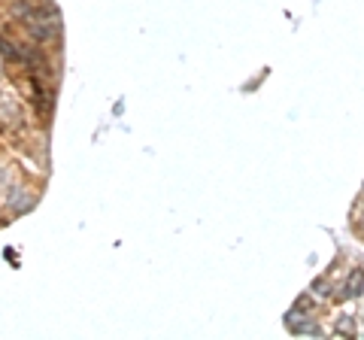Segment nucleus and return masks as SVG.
<instances>
[{
  "label": "nucleus",
  "mask_w": 364,
  "mask_h": 340,
  "mask_svg": "<svg viewBox=\"0 0 364 340\" xmlns=\"http://www.w3.org/2000/svg\"><path fill=\"white\" fill-rule=\"evenodd\" d=\"M361 198H364V188H361Z\"/></svg>",
  "instance_id": "9d476101"
},
{
  "label": "nucleus",
  "mask_w": 364,
  "mask_h": 340,
  "mask_svg": "<svg viewBox=\"0 0 364 340\" xmlns=\"http://www.w3.org/2000/svg\"><path fill=\"white\" fill-rule=\"evenodd\" d=\"M0 128L9 134H21L28 128V112L13 95H0Z\"/></svg>",
  "instance_id": "f03ea898"
},
{
  "label": "nucleus",
  "mask_w": 364,
  "mask_h": 340,
  "mask_svg": "<svg viewBox=\"0 0 364 340\" xmlns=\"http://www.w3.org/2000/svg\"><path fill=\"white\" fill-rule=\"evenodd\" d=\"M282 322H286V328L291 334H310V337H322L325 334V328L318 325V319H316V313L313 310H306V307H298V304H294V307L282 316Z\"/></svg>",
  "instance_id": "f257e3e1"
},
{
  "label": "nucleus",
  "mask_w": 364,
  "mask_h": 340,
  "mask_svg": "<svg viewBox=\"0 0 364 340\" xmlns=\"http://www.w3.org/2000/svg\"><path fill=\"white\" fill-rule=\"evenodd\" d=\"M37 191H33L31 186H16L6 191V207L13 216H25V213H31L33 207H37Z\"/></svg>",
  "instance_id": "20e7f679"
},
{
  "label": "nucleus",
  "mask_w": 364,
  "mask_h": 340,
  "mask_svg": "<svg viewBox=\"0 0 364 340\" xmlns=\"http://www.w3.org/2000/svg\"><path fill=\"white\" fill-rule=\"evenodd\" d=\"M331 334L334 337H355L358 334V319L352 313H340L331 322Z\"/></svg>",
  "instance_id": "423d86ee"
},
{
  "label": "nucleus",
  "mask_w": 364,
  "mask_h": 340,
  "mask_svg": "<svg viewBox=\"0 0 364 340\" xmlns=\"http://www.w3.org/2000/svg\"><path fill=\"white\" fill-rule=\"evenodd\" d=\"M313 298H334V282L328 280V277H318L313 282V289H310Z\"/></svg>",
  "instance_id": "0eeeda50"
},
{
  "label": "nucleus",
  "mask_w": 364,
  "mask_h": 340,
  "mask_svg": "<svg viewBox=\"0 0 364 340\" xmlns=\"http://www.w3.org/2000/svg\"><path fill=\"white\" fill-rule=\"evenodd\" d=\"M25 85H28V97H31L33 110H37V116L43 122H49V116L55 112V92L46 85V79H40V76H31Z\"/></svg>",
  "instance_id": "7ed1b4c3"
},
{
  "label": "nucleus",
  "mask_w": 364,
  "mask_h": 340,
  "mask_svg": "<svg viewBox=\"0 0 364 340\" xmlns=\"http://www.w3.org/2000/svg\"><path fill=\"white\" fill-rule=\"evenodd\" d=\"M340 289H343V292L337 294V301H355V298H361V294H364V267L361 265L352 267L346 282Z\"/></svg>",
  "instance_id": "39448f33"
},
{
  "label": "nucleus",
  "mask_w": 364,
  "mask_h": 340,
  "mask_svg": "<svg viewBox=\"0 0 364 340\" xmlns=\"http://www.w3.org/2000/svg\"><path fill=\"white\" fill-rule=\"evenodd\" d=\"M352 228L364 240V198H358V207H355V216H352Z\"/></svg>",
  "instance_id": "6e6552de"
},
{
  "label": "nucleus",
  "mask_w": 364,
  "mask_h": 340,
  "mask_svg": "<svg viewBox=\"0 0 364 340\" xmlns=\"http://www.w3.org/2000/svg\"><path fill=\"white\" fill-rule=\"evenodd\" d=\"M361 322H364V313H361ZM361 328H364V325H361Z\"/></svg>",
  "instance_id": "1a4fd4ad"
}]
</instances>
